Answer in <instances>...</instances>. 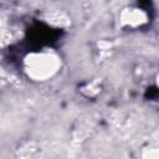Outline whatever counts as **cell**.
I'll return each instance as SVG.
<instances>
[{
	"label": "cell",
	"mask_w": 159,
	"mask_h": 159,
	"mask_svg": "<svg viewBox=\"0 0 159 159\" xmlns=\"http://www.w3.org/2000/svg\"><path fill=\"white\" fill-rule=\"evenodd\" d=\"M58 57L51 52L31 53L25 60V71L37 81L51 78L58 70Z\"/></svg>",
	"instance_id": "obj_1"
},
{
	"label": "cell",
	"mask_w": 159,
	"mask_h": 159,
	"mask_svg": "<svg viewBox=\"0 0 159 159\" xmlns=\"http://www.w3.org/2000/svg\"><path fill=\"white\" fill-rule=\"evenodd\" d=\"M147 154L144 155V159H158V150L157 147L149 145V148H147Z\"/></svg>",
	"instance_id": "obj_2"
}]
</instances>
